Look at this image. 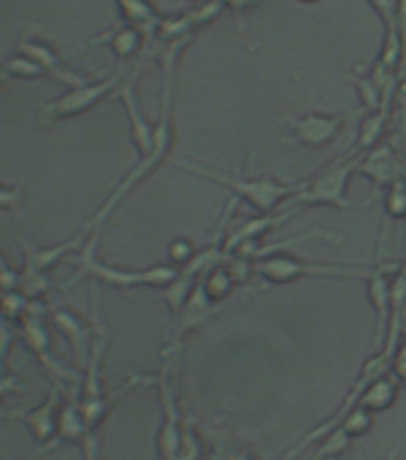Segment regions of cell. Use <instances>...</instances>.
I'll list each match as a JSON object with an SVG mask.
<instances>
[{
    "label": "cell",
    "instance_id": "6da1fadb",
    "mask_svg": "<svg viewBox=\"0 0 406 460\" xmlns=\"http://www.w3.org/2000/svg\"><path fill=\"white\" fill-rule=\"evenodd\" d=\"M172 164L177 165L179 171L189 172V175L211 180L215 185L229 190L235 199L246 201L256 211V216L278 214V208L287 199L292 201L304 190V185H307V180L304 182H282V180L268 178V175H261V178H239V175L218 171V168H211V165L196 164V161H189V158H177Z\"/></svg>",
    "mask_w": 406,
    "mask_h": 460
},
{
    "label": "cell",
    "instance_id": "7a4b0ae2",
    "mask_svg": "<svg viewBox=\"0 0 406 460\" xmlns=\"http://www.w3.org/2000/svg\"><path fill=\"white\" fill-rule=\"evenodd\" d=\"M99 233L89 235V240L84 243V247L77 252L74 257V266H77V273L74 279L67 283L65 288L74 286L82 279H93L100 286L117 288V290H134V288H153V290H163L177 279L179 269H175L172 264H158L151 266V269H125V266H115L103 261L99 254Z\"/></svg>",
    "mask_w": 406,
    "mask_h": 460
},
{
    "label": "cell",
    "instance_id": "3957f363",
    "mask_svg": "<svg viewBox=\"0 0 406 460\" xmlns=\"http://www.w3.org/2000/svg\"><path fill=\"white\" fill-rule=\"evenodd\" d=\"M172 93H175V79H163V103H160V118H158L156 122V149L151 151L149 156L139 158V164L125 175V180H122L120 185L115 187L113 192H110V197L100 204L99 211L89 218V223L82 228V233H84L86 237L93 235L96 230H100V226L110 218V214H113L115 208L120 207L122 201H125V197H129V192L142 185L143 180H149L151 175L156 172L158 165L168 158V154H170L172 149V139H175V132H172L170 122Z\"/></svg>",
    "mask_w": 406,
    "mask_h": 460
},
{
    "label": "cell",
    "instance_id": "277c9868",
    "mask_svg": "<svg viewBox=\"0 0 406 460\" xmlns=\"http://www.w3.org/2000/svg\"><path fill=\"white\" fill-rule=\"evenodd\" d=\"M366 264H335V261H304L292 254L275 252L271 257L256 259L254 273L265 280V286H287L301 279H368Z\"/></svg>",
    "mask_w": 406,
    "mask_h": 460
},
{
    "label": "cell",
    "instance_id": "5b68a950",
    "mask_svg": "<svg viewBox=\"0 0 406 460\" xmlns=\"http://www.w3.org/2000/svg\"><path fill=\"white\" fill-rule=\"evenodd\" d=\"M364 161V154H350L342 161H335L325 171L307 180V185L292 199V207H333V208H350V182L358 172V165Z\"/></svg>",
    "mask_w": 406,
    "mask_h": 460
},
{
    "label": "cell",
    "instance_id": "8992f818",
    "mask_svg": "<svg viewBox=\"0 0 406 460\" xmlns=\"http://www.w3.org/2000/svg\"><path fill=\"white\" fill-rule=\"evenodd\" d=\"M179 348H182V343H172L163 352V367L156 376V386L160 391V402H163V424L158 429V456H160V460H177L179 446H182L185 417L179 412L175 384H172V367L177 365Z\"/></svg>",
    "mask_w": 406,
    "mask_h": 460
},
{
    "label": "cell",
    "instance_id": "52a82bcc",
    "mask_svg": "<svg viewBox=\"0 0 406 460\" xmlns=\"http://www.w3.org/2000/svg\"><path fill=\"white\" fill-rule=\"evenodd\" d=\"M20 338L22 343L27 345L29 352L56 376L60 384H82L77 372H72L67 367L56 358V341H53V331H50V319L48 309L43 305L31 307L27 319L20 323Z\"/></svg>",
    "mask_w": 406,
    "mask_h": 460
},
{
    "label": "cell",
    "instance_id": "ba28073f",
    "mask_svg": "<svg viewBox=\"0 0 406 460\" xmlns=\"http://www.w3.org/2000/svg\"><path fill=\"white\" fill-rule=\"evenodd\" d=\"M406 261H390V259H378V264L371 266L368 279H366V293L376 309V338L373 348L376 352L383 350L390 331V319H393V290L394 276L402 271Z\"/></svg>",
    "mask_w": 406,
    "mask_h": 460
},
{
    "label": "cell",
    "instance_id": "9c48e42d",
    "mask_svg": "<svg viewBox=\"0 0 406 460\" xmlns=\"http://www.w3.org/2000/svg\"><path fill=\"white\" fill-rule=\"evenodd\" d=\"M122 84L120 77H103L91 79L82 86L67 89L63 96H57L56 101H50L43 106V115L48 120H70V118H79V115L89 113L91 108H96L103 99L113 96L117 92V86Z\"/></svg>",
    "mask_w": 406,
    "mask_h": 460
},
{
    "label": "cell",
    "instance_id": "30bf717a",
    "mask_svg": "<svg viewBox=\"0 0 406 460\" xmlns=\"http://www.w3.org/2000/svg\"><path fill=\"white\" fill-rule=\"evenodd\" d=\"M136 79H139V75L122 79V84L117 86L113 99L120 101L122 108H125V115H127L129 122V137H132V144H134L139 158H143L156 149V122L151 120L149 113L143 111V103L139 99V92H136Z\"/></svg>",
    "mask_w": 406,
    "mask_h": 460
},
{
    "label": "cell",
    "instance_id": "8fae6325",
    "mask_svg": "<svg viewBox=\"0 0 406 460\" xmlns=\"http://www.w3.org/2000/svg\"><path fill=\"white\" fill-rule=\"evenodd\" d=\"M282 122L292 129L294 142L304 144L308 149H323L337 142L350 125V115L344 113H308L299 118H282Z\"/></svg>",
    "mask_w": 406,
    "mask_h": 460
},
{
    "label": "cell",
    "instance_id": "7c38bea8",
    "mask_svg": "<svg viewBox=\"0 0 406 460\" xmlns=\"http://www.w3.org/2000/svg\"><path fill=\"white\" fill-rule=\"evenodd\" d=\"M17 53L31 58L34 63L41 65L50 79H56V82L65 84L67 89H74V86H82L86 84V82H91V79L84 77V75L70 70V67L65 65V58L60 56L50 43L43 41V39H36V36L22 39L20 46H17Z\"/></svg>",
    "mask_w": 406,
    "mask_h": 460
},
{
    "label": "cell",
    "instance_id": "4fadbf2b",
    "mask_svg": "<svg viewBox=\"0 0 406 460\" xmlns=\"http://www.w3.org/2000/svg\"><path fill=\"white\" fill-rule=\"evenodd\" d=\"M358 172L373 180V185L383 190L390 187L397 180H406V164L404 156L394 149L390 142H383L373 151L364 154V161L358 165Z\"/></svg>",
    "mask_w": 406,
    "mask_h": 460
},
{
    "label": "cell",
    "instance_id": "5bb4252c",
    "mask_svg": "<svg viewBox=\"0 0 406 460\" xmlns=\"http://www.w3.org/2000/svg\"><path fill=\"white\" fill-rule=\"evenodd\" d=\"M48 319L50 323L70 341L72 355H74V362H77L79 369H86V365H89V355H91V322L86 323L77 312H70V309L63 307H48Z\"/></svg>",
    "mask_w": 406,
    "mask_h": 460
},
{
    "label": "cell",
    "instance_id": "9a60e30c",
    "mask_svg": "<svg viewBox=\"0 0 406 460\" xmlns=\"http://www.w3.org/2000/svg\"><path fill=\"white\" fill-rule=\"evenodd\" d=\"M60 408H63V384L56 381V386L48 394V398L39 405V408L24 412V424H27L29 434L39 441V444H50L57 441V422H60Z\"/></svg>",
    "mask_w": 406,
    "mask_h": 460
},
{
    "label": "cell",
    "instance_id": "2e32d148",
    "mask_svg": "<svg viewBox=\"0 0 406 460\" xmlns=\"http://www.w3.org/2000/svg\"><path fill=\"white\" fill-rule=\"evenodd\" d=\"M225 305H218L206 295L203 286L194 288V293L189 295V300L182 307V312L177 314V331H175V343H182V338L189 333V331H196L201 326H206L213 316H218L222 312Z\"/></svg>",
    "mask_w": 406,
    "mask_h": 460
},
{
    "label": "cell",
    "instance_id": "e0dca14e",
    "mask_svg": "<svg viewBox=\"0 0 406 460\" xmlns=\"http://www.w3.org/2000/svg\"><path fill=\"white\" fill-rule=\"evenodd\" d=\"M149 41V34L139 27H132V24H125L122 22L120 27H113L103 31L100 36H93L84 46H108V49L113 50L115 58H120V60H132L143 50Z\"/></svg>",
    "mask_w": 406,
    "mask_h": 460
},
{
    "label": "cell",
    "instance_id": "ac0fdd59",
    "mask_svg": "<svg viewBox=\"0 0 406 460\" xmlns=\"http://www.w3.org/2000/svg\"><path fill=\"white\" fill-rule=\"evenodd\" d=\"M86 240H89V237L79 230L74 237L53 244V247H34V244L27 243V250H24V264H22V269L36 271V273H48L50 276V271H53V269H56L65 257H67V254L82 250Z\"/></svg>",
    "mask_w": 406,
    "mask_h": 460
},
{
    "label": "cell",
    "instance_id": "d6986e66",
    "mask_svg": "<svg viewBox=\"0 0 406 460\" xmlns=\"http://www.w3.org/2000/svg\"><path fill=\"white\" fill-rule=\"evenodd\" d=\"M400 391H402V381L397 379L393 374V369L385 374H380L378 379H373L368 386H366V391L361 394V398H358V405H364V408H368L371 412H385V410H390L397 402V398H400Z\"/></svg>",
    "mask_w": 406,
    "mask_h": 460
},
{
    "label": "cell",
    "instance_id": "ffe728a7",
    "mask_svg": "<svg viewBox=\"0 0 406 460\" xmlns=\"http://www.w3.org/2000/svg\"><path fill=\"white\" fill-rule=\"evenodd\" d=\"M120 7V17L125 24L143 29L149 39H153L158 22L163 20V14L158 13V7L151 0H115Z\"/></svg>",
    "mask_w": 406,
    "mask_h": 460
},
{
    "label": "cell",
    "instance_id": "44dd1931",
    "mask_svg": "<svg viewBox=\"0 0 406 460\" xmlns=\"http://www.w3.org/2000/svg\"><path fill=\"white\" fill-rule=\"evenodd\" d=\"M390 118H393V111H378V113L366 115V120L361 122V129H358L357 144L351 146L350 154H368V151L385 142Z\"/></svg>",
    "mask_w": 406,
    "mask_h": 460
},
{
    "label": "cell",
    "instance_id": "7402d4cb",
    "mask_svg": "<svg viewBox=\"0 0 406 460\" xmlns=\"http://www.w3.org/2000/svg\"><path fill=\"white\" fill-rule=\"evenodd\" d=\"M201 286H203V290H206V295L211 300L218 302V305H225V302L232 297V293H235L237 288H239V283H237V279L232 276V271H229L228 261H225V264L213 266V269L201 279Z\"/></svg>",
    "mask_w": 406,
    "mask_h": 460
},
{
    "label": "cell",
    "instance_id": "603a6c76",
    "mask_svg": "<svg viewBox=\"0 0 406 460\" xmlns=\"http://www.w3.org/2000/svg\"><path fill=\"white\" fill-rule=\"evenodd\" d=\"M351 441H354V438L337 424L335 429H330L325 437L318 438V448L314 451V456L304 460H335L340 458L342 453L350 451Z\"/></svg>",
    "mask_w": 406,
    "mask_h": 460
},
{
    "label": "cell",
    "instance_id": "cb8c5ba5",
    "mask_svg": "<svg viewBox=\"0 0 406 460\" xmlns=\"http://www.w3.org/2000/svg\"><path fill=\"white\" fill-rule=\"evenodd\" d=\"M31 307H34V302L29 300L22 290H5V293H0V316L5 322L14 323V326H20L27 319Z\"/></svg>",
    "mask_w": 406,
    "mask_h": 460
},
{
    "label": "cell",
    "instance_id": "d4e9b609",
    "mask_svg": "<svg viewBox=\"0 0 406 460\" xmlns=\"http://www.w3.org/2000/svg\"><path fill=\"white\" fill-rule=\"evenodd\" d=\"M373 424H376V412H371V410L364 408V405H358V402L342 417V420H340V427H342L351 438L366 437V434L373 429Z\"/></svg>",
    "mask_w": 406,
    "mask_h": 460
},
{
    "label": "cell",
    "instance_id": "484cf974",
    "mask_svg": "<svg viewBox=\"0 0 406 460\" xmlns=\"http://www.w3.org/2000/svg\"><path fill=\"white\" fill-rule=\"evenodd\" d=\"M199 252L201 250L196 247V243L189 240V237H177V240H172L168 244V259H170V264L175 269H185V266L192 264L194 259L199 257Z\"/></svg>",
    "mask_w": 406,
    "mask_h": 460
},
{
    "label": "cell",
    "instance_id": "4316f807",
    "mask_svg": "<svg viewBox=\"0 0 406 460\" xmlns=\"http://www.w3.org/2000/svg\"><path fill=\"white\" fill-rule=\"evenodd\" d=\"M3 70L10 72V75H13V79H43V77H48L41 65L34 63L31 58L22 56V53H17L14 58H10V60L3 65Z\"/></svg>",
    "mask_w": 406,
    "mask_h": 460
},
{
    "label": "cell",
    "instance_id": "83f0119b",
    "mask_svg": "<svg viewBox=\"0 0 406 460\" xmlns=\"http://www.w3.org/2000/svg\"><path fill=\"white\" fill-rule=\"evenodd\" d=\"M385 211L394 221L406 218V180H397V182L387 187Z\"/></svg>",
    "mask_w": 406,
    "mask_h": 460
},
{
    "label": "cell",
    "instance_id": "f1b7e54d",
    "mask_svg": "<svg viewBox=\"0 0 406 460\" xmlns=\"http://www.w3.org/2000/svg\"><path fill=\"white\" fill-rule=\"evenodd\" d=\"M371 7L376 10L380 20H383V27H385V34H397V17H400V0H368Z\"/></svg>",
    "mask_w": 406,
    "mask_h": 460
},
{
    "label": "cell",
    "instance_id": "f546056e",
    "mask_svg": "<svg viewBox=\"0 0 406 460\" xmlns=\"http://www.w3.org/2000/svg\"><path fill=\"white\" fill-rule=\"evenodd\" d=\"M14 323L5 322L3 316H0V374H3V365L7 362V355L13 350L14 341L20 338V333L13 329Z\"/></svg>",
    "mask_w": 406,
    "mask_h": 460
},
{
    "label": "cell",
    "instance_id": "4dcf8cb0",
    "mask_svg": "<svg viewBox=\"0 0 406 460\" xmlns=\"http://www.w3.org/2000/svg\"><path fill=\"white\" fill-rule=\"evenodd\" d=\"M22 199L20 185H3L0 182V211H17Z\"/></svg>",
    "mask_w": 406,
    "mask_h": 460
},
{
    "label": "cell",
    "instance_id": "1f68e13d",
    "mask_svg": "<svg viewBox=\"0 0 406 460\" xmlns=\"http://www.w3.org/2000/svg\"><path fill=\"white\" fill-rule=\"evenodd\" d=\"M390 369H393V374L402 381V384H406V341L400 343V348L394 350L393 367H390Z\"/></svg>",
    "mask_w": 406,
    "mask_h": 460
},
{
    "label": "cell",
    "instance_id": "d6a6232c",
    "mask_svg": "<svg viewBox=\"0 0 406 460\" xmlns=\"http://www.w3.org/2000/svg\"><path fill=\"white\" fill-rule=\"evenodd\" d=\"M220 3H222V5H225V7H229V10H232V13L237 14V20H242L244 10H246V7L254 5L256 0H220Z\"/></svg>",
    "mask_w": 406,
    "mask_h": 460
},
{
    "label": "cell",
    "instance_id": "836d02e7",
    "mask_svg": "<svg viewBox=\"0 0 406 460\" xmlns=\"http://www.w3.org/2000/svg\"><path fill=\"white\" fill-rule=\"evenodd\" d=\"M17 384H20L17 379H0V401H3V395L10 394V391H14V388H17Z\"/></svg>",
    "mask_w": 406,
    "mask_h": 460
},
{
    "label": "cell",
    "instance_id": "e575fe53",
    "mask_svg": "<svg viewBox=\"0 0 406 460\" xmlns=\"http://www.w3.org/2000/svg\"><path fill=\"white\" fill-rule=\"evenodd\" d=\"M10 79H13V75H10V72L3 70V67H0V89H3V86H5L7 82H10Z\"/></svg>",
    "mask_w": 406,
    "mask_h": 460
},
{
    "label": "cell",
    "instance_id": "d590c367",
    "mask_svg": "<svg viewBox=\"0 0 406 460\" xmlns=\"http://www.w3.org/2000/svg\"><path fill=\"white\" fill-rule=\"evenodd\" d=\"M404 441H406V434H404V438H402V444L397 446V448H394V451L390 453V456H387L385 460H397V458H400V453H402V446H404Z\"/></svg>",
    "mask_w": 406,
    "mask_h": 460
},
{
    "label": "cell",
    "instance_id": "8d00e7d4",
    "mask_svg": "<svg viewBox=\"0 0 406 460\" xmlns=\"http://www.w3.org/2000/svg\"><path fill=\"white\" fill-rule=\"evenodd\" d=\"M397 99H400V101L404 99L406 101V79L400 84V89H397Z\"/></svg>",
    "mask_w": 406,
    "mask_h": 460
},
{
    "label": "cell",
    "instance_id": "74e56055",
    "mask_svg": "<svg viewBox=\"0 0 406 460\" xmlns=\"http://www.w3.org/2000/svg\"><path fill=\"white\" fill-rule=\"evenodd\" d=\"M299 3H304V5H314V3H321V0H299Z\"/></svg>",
    "mask_w": 406,
    "mask_h": 460
},
{
    "label": "cell",
    "instance_id": "f35d334b",
    "mask_svg": "<svg viewBox=\"0 0 406 460\" xmlns=\"http://www.w3.org/2000/svg\"><path fill=\"white\" fill-rule=\"evenodd\" d=\"M0 99H3V96H0Z\"/></svg>",
    "mask_w": 406,
    "mask_h": 460
}]
</instances>
